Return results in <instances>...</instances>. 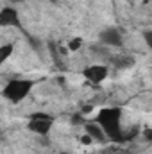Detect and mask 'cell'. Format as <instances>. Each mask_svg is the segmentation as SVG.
I'll return each mask as SVG.
<instances>
[{
	"label": "cell",
	"mask_w": 152,
	"mask_h": 154,
	"mask_svg": "<svg viewBox=\"0 0 152 154\" xmlns=\"http://www.w3.org/2000/svg\"><path fill=\"white\" fill-rule=\"evenodd\" d=\"M31 118H36V120H54V116L47 115V113H34V115H31Z\"/></svg>",
	"instance_id": "obj_10"
},
{
	"label": "cell",
	"mask_w": 152,
	"mask_h": 154,
	"mask_svg": "<svg viewBox=\"0 0 152 154\" xmlns=\"http://www.w3.org/2000/svg\"><path fill=\"white\" fill-rule=\"evenodd\" d=\"M90 111H91V106H86V108L82 109V113H90Z\"/></svg>",
	"instance_id": "obj_14"
},
{
	"label": "cell",
	"mask_w": 152,
	"mask_h": 154,
	"mask_svg": "<svg viewBox=\"0 0 152 154\" xmlns=\"http://www.w3.org/2000/svg\"><path fill=\"white\" fill-rule=\"evenodd\" d=\"M82 75L86 77L90 82H93V84H100L108 77V68L102 66V65H91V66L84 68Z\"/></svg>",
	"instance_id": "obj_3"
},
{
	"label": "cell",
	"mask_w": 152,
	"mask_h": 154,
	"mask_svg": "<svg viewBox=\"0 0 152 154\" xmlns=\"http://www.w3.org/2000/svg\"><path fill=\"white\" fill-rule=\"evenodd\" d=\"M82 122H84L82 113H75V115L72 116V124H74V125H79V124H82Z\"/></svg>",
	"instance_id": "obj_11"
},
{
	"label": "cell",
	"mask_w": 152,
	"mask_h": 154,
	"mask_svg": "<svg viewBox=\"0 0 152 154\" xmlns=\"http://www.w3.org/2000/svg\"><path fill=\"white\" fill-rule=\"evenodd\" d=\"M13 48H14V47H13V43H5V45H2V47H0V65H2V63H4L11 54H13Z\"/></svg>",
	"instance_id": "obj_8"
},
{
	"label": "cell",
	"mask_w": 152,
	"mask_h": 154,
	"mask_svg": "<svg viewBox=\"0 0 152 154\" xmlns=\"http://www.w3.org/2000/svg\"><path fill=\"white\" fill-rule=\"evenodd\" d=\"M143 134H145V140H147V142H150V140H152V131H150V129H145V133H143Z\"/></svg>",
	"instance_id": "obj_13"
},
{
	"label": "cell",
	"mask_w": 152,
	"mask_h": 154,
	"mask_svg": "<svg viewBox=\"0 0 152 154\" xmlns=\"http://www.w3.org/2000/svg\"><path fill=\"white\" fill-rule=\"evenodd\" d=\"M86 127V134L88 136H91V140H104L106 136H104V131L100 129V125L99 124H95V122H90V124H86L84 125Z\"/></svg>",
	"instance_id": "obj_7"
},
{
	"label": "cell",
	"mask_w": 152,
	"mask_h": 154,
	"mask_svg": "<svg viewBox=\"0 0 152 154\" xmlns=\"http://www.w3.org/2000/svg\"><path fill=\"white\" fill-rule=\"evenodd\" d=\"M20 27V20H18V13L14 7H4L0 11V27Z\"/></svg>",
	"instance_id": "obj_4"
},
{
	"label": "cell",
	"mask_w": 152,
	"mask_h": 154,
	"mask_svg": "<svg viewBox=\"0 0 152 154\" xmlns=\"http://www.w3.org/2000/svg\"><path fill=\"white\" fill-rule=\"evenodd\" d=\"M81 142H82L84 145H88V143H91V136H88V134H84V136L81 138Z\"/></svg>",
	"instance_id": "obj_12"
},
{
	"label": "cell",
	"mask_w": 152,
	"mask_h": 154,
	"mask_svg": "<svg viewBox=\"0 0 152 154\" xmlns=\"http://www.w3.org/2000/svg\"><path fill=\"white\" fill-rule=\"evenodd\" d=\"M61 154H68V152H61Z\"/></svg>",
	"instance_id": "obj_16"
},
{
	"label": "cell",
	"mask_w": 152,
	"mask_h": 154,
	"mask_svg": "<svg viewBox=\"0 0 152 154\" xmlns=\"http://www.w3.org/2000/svg\"><path fill=\"white\" fill-rule=\"evenodd\" d=\"M52 124H54V120H36V118H31L27 127H29V131H32L36 134H47L50 131Z\"/></svg>",
	"instance_id": "obj_6"
},
{
	"label": "cell",
	"mask_w": 152,
	"mask_h": 154,
	"mask_svg": "<svg viewBox=\"0 0 152 154\" xmlns=\"http://www.w3.org/2000/svg\"><path fill=\"white\" fill-rule=\"evenodd\" d=\"M11 2H18V0H11Z\"/></svg>",
	"instance_id": "obj_15"
},
{
	"label": "cell",
	"mask_w": 152,
	"mask_h": 154,
	"mask_svg": "<svg viewBox=\"0 0 152 154\" xmlns=\"http://www.w3.org/2000/svg\"><path fill=\"white\" fill-rule=\"evenodd\" d=\"M100 41L106 43V45H113V47H120L122 45V34L116 27H109V29H104L100 32Z\"/></svg>",
	"instance_id": "obj_5"
},
{
	"label": "cell",
	"mask_w": 152,
	"mask_h": 154,
	"mask_svg": "<svg viewBox=\"0 0 152 154\" xmlns=\"http://www.w3.org/2000/svg\"><path fill=\"white\" fill-rule=\"evenodd\" d=\"M81 45H82V39H81V38H74L70 43H68V48H70L72 52H75V50L81 48Z\"/></svg>",
	"instance_id": "obj_9"
},
{
	"label": "cell",
	"mask_w": 152,
	"mask_h": 154,
	"mask_svg": "<svg viewBox=\"0 0 152 154\" xmlns=\"http://www.w3.org/2000/svg\"><path fill=\"white\" fill-rule=\"evenodd\" d=\"M120 118H122V109L120 108H104L97 115V124L113 140H122L120 138Z\"/></svg>",
	"instance_id": "obj_1"
},
{
	"label": "cell",
	"mask_w": 152,
	"mask_h": 154,
	"mask_svg": "<svg viewBox=\"0 0 152 154\" xmlns=\"http://www.w3.org/2000/svg\"><path fill=\"white\" fill-rule=\"evenodd\" d=\"M32 86H34V81L31 79H13L4 86L2 95L11 102H20L31 93Z\"/></svg>",
	"instance_id": "obj_2"
}]
</instances>
